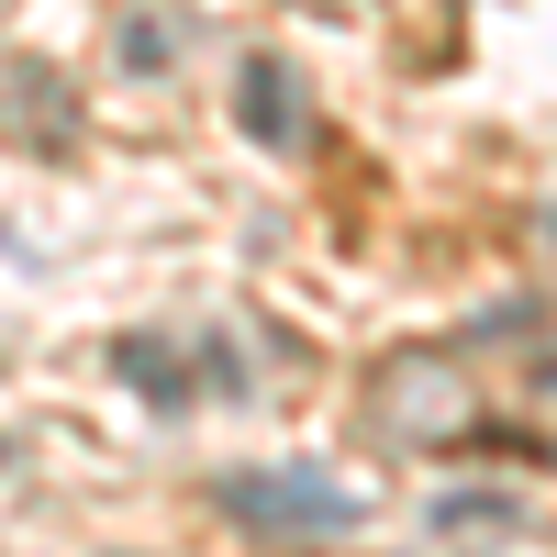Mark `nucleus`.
Listing matches in <instances>:
<instances>
[{
    "instance_id": "nucleus-1",
    "label": "nucleus",
    "mask_w": 557,
    "mask_h": 557,
    "mask_svg": "<svg viewBox=\"0 0 557 557\" xmlns=\"http://www.w3.org/2000/svg\"><path fill=\"white\" fill-rule=\"evenodd\" d=\"M246 535H357L368 524V491L335 480V469H235L212 491Z\"/></svg>"
},
{
    "instance_id": "nucleus-2",
    "label": "nucleus",
    "mask_w": 557,
    "mask_h": 557,
    "mask_svg": "<svg viewBox=\"0 0 557 557\" xmlns=\"http://www.w3.org/2000/svg\"><path fill=\"white\" fill-rule=\"evenodd\" d=\"M0 123H12V146L67 157L78 146V89L45 67V57H12V67H0Z\"/></svg>"
},
{
    "instance_id": "nucleus-3",
    "label": "nucleus",
    "mask_w": 557,
    "mask_h": 557,
    "mask_svg": "<svg viewBox=\"0 0 557 557\" xmlns=\"http://www.w3.org/2000/svg\"><path fill=\"white\" fill-rule=\"evenodd\" d=\"M235 123L257 134L268 157H290V146H301V123H312V89H301V67H290V57H268V45H257V57L235 67Z\"/></svg>"
},
{
    "instance_id": "nucleus-4",
    "label": "nucleus",
    "mask_w": 557,
    "mask_h": 557,
    "mask_svg": "<svg viewBox=\"0 0 557 557\" xmlns=\"http://www.w3.org/2000/svg\"><path fill=\"white\" fill-rule=\"evenodd\" d=\"M112 368L134 380V401H157V412H190L201 391H190V357H178L168 335H112Z\"/></svg>"
},
{
    "instance_id": "nucleus-5",
    "label": "nucleus",
    "mask_w": 557,
    "mask_h": 557,
    "mask_svg": "<svg viewBox=\"0 0 557 557\" xmlns=\"http://www.w3.org/2000/svg\"><path fill=\"white\" fill-rule=\"evenodd\" d=\"M424 524L435 535H535V502H513V491H435Z\"/></svg>"
},
{
    "instance_id": "nucleus-6",
    "label": "nucleus",
    "mask_w": 557,
    "mask_h": 557,
    "mask_svg": "<svg viewBox=\"0 0 557 557\" xmlns=\"http://www.w3.org/2000/svg\"><path fill=\"white\" fill-rule=\"evenodd\" d=\"M123 67H178V34H168L157 12H134V23H123Z\"/></svg>"
},
{
    "instance_id": "nucleus-7",
    "label": "nucleus",
    "mask_w": 557,
    "mask_h": 557,
    "mask_svg": "<svg viewBox=\"0 0 557 557\" xmlns=\"http://www.w3.org/2000/svg\"><path fill=\"white\" fill-rule=\"evenodd\" d=\"M201 380H212L223 401H246V357H235V335H201Z\"/></svg>"
},
{
    "instance_id": "nucleus-8",
    "label": "nucleus",
    "mask_w": 557,
    "mask_h": 557,
    "mask_svg": "<svg viewBox=\"0 0 557 557\" xmlns=\"http://www.w3.org/2000/svg\"><path fill=\"white\" fill-rule=\"evenodd\" d=\"M0 469H12V435H0Z\"/></svg>"
}]
</instances>
